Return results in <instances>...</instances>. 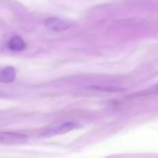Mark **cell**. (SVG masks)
<instances>
[{
    "mask_svg": "<svg viewBox=\"0 0 158 158\" xmlns=\"http://www.w3.org/2000/svg\"><path fill=\"white\" fill-rule=\"evenodd\" d=\"M27 139V136L25 134L12 132H0V143L18 144L24 143Z\"/></svg>",
    "mask_w": 158,
    "mask_h": 158,
    "instance_id": "cell-2",
    "label": "cell"
},
{
    "mask_svg": "<svg viewBox=\"0 0 158 158\" xmlns=\"http://www.w3.org/2000/svg\"><path fill=\"white\" fill-rule=\"evenodd\" d=\"M7 47L11 50L22 51L26 48V43L21 37L19 35H15L8 42Z\"/></svg>",
    "mask_w": 158,
    "mask_h": 158,
    "instance_id": "cell-5",
    "label": "cell"
},
{
    "mask_svg": "<svg viewBox=\"0 0 158 158\" xmlns=\"http://www.w3.org/2000/svg\"><path fill=\"white\" fill-rule=\"evenodd\" d=\"M16 77V71L12 66L0 68V82L4 83H12Z\"/></svg>",
    "mask_w": 158,
    "mask_h": 158,
    "instance_id": "cell-4",
    "label": "cell"
},
{
    "mask_svg": "<svg viewBox=\"0 0 158 158\" xmlns=\"http://www.w3.org/2000/svg\"><path fill=\"white\" fill-rule=\"evenodd\" d=\"M78 127L79 124L77 122H65V123H61V124L58 125V126H56L55 127H52L51 129H49V131L45 132L43 134V136L49 137L56 135H60V134H66V133L73 131V130L77 129Z\"/></svg>",
    "mask_w": 158,
    "mask_h": 158,
    "instance_id": "cell-1",
    "label": "cell"
},
{
    "mask_svg": "<svg viewBox=\"0 0 158 158\" xmlns=\"http://www.w3.org/2000/svg\"><path fill=\"white\" fill-rule=\"evenodd\" d=\"M45 26L56 32H60L67 29L71 26L70 23L57 18H49L45 22Z\"/></svg>",
    "mask_w": 158,
    "mask_h": 158,
    "instance_id": "cell-3",
    "label": "cell"
}]
</instances>
